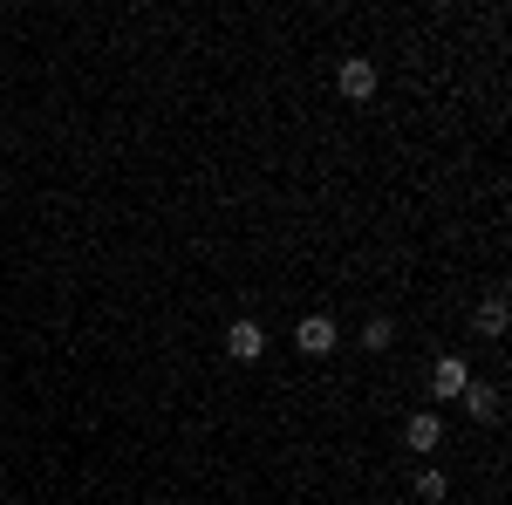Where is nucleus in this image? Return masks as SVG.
Instances as JSON below:
<instances>
[{"label":"nucleus","instance_id":"6","mask_svg":"<svg viewBox=\"0 0 512 505\" xmlns=\"http://www.w3.org/2000/svg\"><path fill=\"white\" fill-rule=\"evenodd\" d=\"M403 437H410V451H437V444H444V424H437V410H417Z\"/></svg>","mask_w":512,"mask_h":505},{"label":"nucleus","instance_id":"7","mask_svg":"<svg viewBox=\"0 0 512 505\" xmlns=\"http://www.w3.org/2000/svg\"><path fill=\"white\" fill-rule=\"evenodd\" d=\"M478 335H485V342L506 335V294H485V308H478Z\"/></svg>","mask_w":512,"mask_h":505},{"label":"nucleus","instance_id":"4","mask_svg":"<svg viewBox=\"0 0 512 505\" xmlns=\"http://www.w3.org/2000/svg\"><path fill=\"white\" fill-rule=\"evenodd\" d=\"M226 355H233V362H260V355H267V328H260V321H233V328H226Z\"/></svg>","mask_w":512,"mask_h":505},{"label":"nucleus","instance_id":"9","mask_svg":"<svg viewBox=\"0 0 512 505\" xmlns=\"http://www.w3.org/2000/svg\"><path fill=\"white\" fill-rule=\"evenodd\" d=\"M444 492H451L444 471H417V499H424V505H444Z\"/></svg>","mask_w":512,"mask_h":505},{"label":"nucleus","instance_id":"8","mask_svg":"<svg viewBox=\"0 0 512 505\" xmlns=\"http://www.w3.org/2000/svg\"><path fill=\"white\" fill-rule=\"evenodd\" d=\"M362 349H369V355L396 349V321H390V314H376V321H369V328H362Z\"/></svg>","mask_w":512,"mask_h":505},{"label":"nucleus","instance_id":"3","mask_svg":"<svg viewBox=\"0 0 512 505\" xmlns=\"http://www.w3.org/2000/svg\"><path fill=\"white\" fill-rule=\"evenodd\" d=\"M458 403H465V410H472V424H499V417H506V396H499V389L492 383H465V396H458Z\"/></svg>","mask_w":512,"mask_h":505},{"label":"nucleus","instance_id":"5","mask_svg":"<svg viewBox=\"0 0 512 505\" xmlns=\"http://www.w3.org/2000/svg\"><path fill=\"white\" fill-rule=\"evenodd\" d=\"M465 383H472L465 355H437V369H431V396H465Z\"/></svg>","mask_w":512,"mask_h":505},{"label":"nucleus","instance_id":"1","mask_svg":"<svg viewBox=\"0 0 512 505\" xmlns=\"http://www.w3.org/2000/svg\"><path fill=\"white\" fill-rule=\"evenodd\" d=\"M335 89H342V103H369V96H376V62H369V55H349V62L335 69Z\"/></svg>","mask_w":512,"mask_h":505},{"label":"nucleus","instance_id":"2","mask_svg":"<svg viewBox=\"0 0 512 505\" xmlns=\"http://www.w3.org/2000/svg\"><path fill=\"white\" fill-rule=\"evenodd\" d=\"M335 342H342V328H335L328 314H301V328H294V349L301 355H328Z\"/></svg>","mask_w":512,"mask_h":505}]
</instances>
